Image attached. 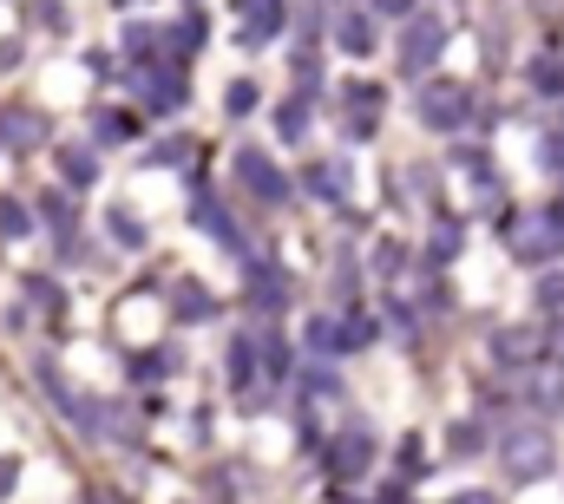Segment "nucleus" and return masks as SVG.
<instances>
[{
  "instance_id": "6e6552de",
  "label": "nucleus",
  "mask_w": 564,
  "mask_h": 504,
  "mask_svg": "<svg viewBox=\"0 0 564 504\" xmlns=\"http://www.w3.org/2000/svg\"><path fill=\"white\" fill-rule=\"evenodd\" d=\"M0 144H7V151H33V144H46V119L26 112V106L0 112Z\"/></svg>"
},
{
  "instance_id": "ddd939ff",
  "label": "nucleus",
  "mask_w": 564,
  "mask_h": 504,
  "mask_svg": "<svg viewBox=\"0 0 564 504\" xmlns=\"http://www.w3.org/2000/svg\"><path fill=\"white\" fill-rule=\"evenodd\" d=\"M59 177H66V190H86V184L99 177L93 151H86V144H66V151H59Z\"/></svg>"
},
{
  "instance_id": "e433bc0d",
  "label": "nucleus",
  "mask_w": 564,
  "mask_h": 504,
  "mask_svg": "<svg viewBox=\"0 0 564 504\" xmlns=\"http://www.w3.org/2000/svg\"><path fill=\"white\" fill-rule=\"evenodd\" d=\"M308 341L315 348H335V321H308Z\"/></svg>"
},
{
  "instance_id": "9d476101",
  "label": "nucleus",
  "mask_w": 564,
  "mask_h": 504,
  "mask_svg": "<svg viewBox=\"0 0 564 504\" xmlns=\"http://www.w3.org/2000/svg\"><path fill=\"white\" fill-rule=\"evenodd\" d=\"M381 125V86H348V138H375Z\"/></svg>"
},
{
  "instance_id": "4be33fe9",
  "label": "nucleus",
  "mask_w": 564,
  "mask_h": 504,
  "mask_svg": "<svg viewBox=\"0 0 564 504\" xmlns=\"http://www.w3.org/2000/svg\"><path fill=\"white\" fill-rule=\"evenodd\" d=\"M492 354L499 361H532L539 354V335H492Z\"/></svg>"
},
{
  "instance_id": "f3484780",
  "label": "nucleus",
  "mask_w": 564,
  "mask_h": 504,
  "mask_svg": "<svg viewBox=\"0 0 564 504\" xmlns=\"http://www.w3.org/2000/svg\"><path fill=\"white\" fill-rule=\"evenodd\" d=\"M93 138H99V144H126V138H139V119H132V112H99V119H93Z\"/></svg>"
},
{
  "instance_id": "79ce46f5",
  "label": "nucleus",
  "mask_w": 564,
  "mask_h": 504,
  "mask_svg": "<svg viewBox=\"0 0 564 504\" xmlns=\"http://www.w3.org/2000/svg\"><path fill=\"white\" fill-rule=\"evenodd\" d=\"M93 504H112V498H93Z\"/></svg>"
},
{
  "instance_id": "f704fd0d",
  "label": "nucleus",
  "mask_w": 564,
  "mask_h": 504,
  "mask_svg": "<svg viewBox=\"0 0 564 504\" xmlns=\"http://www.w3.org/2000/svg\"><path fill=\"white\" fill-rule=\"evenodd\" d=\"M302 386H315V393H341L335 368H308V374H302Z\"/></svg>"
},
{
  "instance_id": "ea45409f",
  "label": "nucleus",
  "mask_w": 564,
  "mask_h": 504,
  "mask_svg": "<svg viewBox=\"0 0 564 504\" xmlns=\"http://www.w3.org/2000/svg\"><path fill=\"white\" fill-rule=\"evenodd\" d=\"M552 354H558V368H564V328H558V335H552Z\"/></svg>"
},
{
  "instance_id": "412c9836",
  "label": "nucleus",
  "mask_w": 564,
  "mask_h": 504,
  "mask_svg": "<svg viewBox=\"0 0 564 504\" xmlns=\"http://www.w3.org/2000/svg\"><path fill=\"white\" fill-rule=\"evenodd\" d=\"M282 295H289V288H282V269H257V275H250V302L282 308Z\"/></svg>"
},
{
  "instance_id": "aec40b11",
  "label": "nucleus",
  "mask_w": 564,
  "mask_h": 504,
  "mask_svg": "<svg viewBox=\"0 0 564 504\" xmlns=\"http://www.w3.org/2000/svg\"><path fill=\"white\" fill-rule=\"evenodd\" d=\"M375 341V315H348L335 321V348H368Z\"/></svg>"
},
{
  "instance_id": "2f4dec72",
  "label": "nucleus",
  "mask_w": 564,
  "mask_h": 504,
  "mask_svg": "<svg viewBox=\"0 0 564 504\" xmlns=\"http://www.w3.org/2000/svg\"><path fill=\"white\" fill-rule=\"evenodd\" d=\"M539 157H545V171H552V177H564V131H552V138L539 144Z\"/></svg>"
},
{
  "instance_id": "5701e85b",
  "label": "nucleus",
  "mask_w": 564,
  "mask_h": 504,
  "mask_svg": "<svg viewBox=\"0 0 564 504\" xmlns=\"http://www.w3.org/2000/svg\"><path fill=\"white\" fill-rule=\"evenodd\" d=\"M26 20L46 33H66V0H26Z\"/></svg>"
},
{
  "instance_id": "4c0bfd02",
  "label": "nucleus",
  "mask_w": 564,
  "mask_h": 504,
  "mask_svg": "<svg viewBox=\"0 0 564 504\" xmlns=\"http://www.w3.org/2000/svg\"><path fill=\"white\" fill-rule=\"evenodd\" d=\"M20 66V40H0V73H13Z\"/></svg>"
},
{
  "instance_id": "423d86ee",
  "label": "nucleus",
  "mask_w": 564,
  "mask_h": 504,
  "mask_svg": "<svg viewBox=\"0 0 564 504\" xmlns=\"http://www.w3.org/2000/svg\"><path fill=\"white\" fill-rule=\"evenodd\" d=\"M375 465V432L368 426H348L341 439H335V452H328V479H355V472H368Z\"/></svg>"
},
{
  "instance_id": "a878e982",
  "label": "nucleus",
  "mask_w": 564,
  "mask_h": 504,
  "mask_svg": "<svg viewBox=\"0 0 564 504\" xmlns=\"http://www.w3.org/2000/svg\"><path fill=\"white\" fill-rule=\"evenodd\" d=\"M191 138H164V144H151V164H191Z\"/></svg>"
},
{
  "instance_id": "c85d7f7f",
  "label": "nucleus",
  "mask_w": 564,
  "mask_h": 504,
  "mask_svg": "<svg viewBox=\"0 0 564 504\" xmlns=\"http://www.w3.org/2000/svg\"><path fill=\"white\" fill-rule=\"evenodd\" d=\"M302 119H308V106H302V99H289V106L276 112V131H282V138H302Z\"/></svg>"
},
{
  "instance_id": "58836bf2",
  "label": "nucleus",
  "mask_w": 564,
  "mask_h": 504,
  "mask_svg": "<svg viewBox=\"0 0 564 504\" xmlns=\"http://www.w3.org/2000/svg\"><path fill=\"white\" fill-rule=\"evenodd\" d=\"M13 479H20V459H0V492H13Z\"/></svg>"
},
{
  "instance_id": "bb28decb",
  "label": "nucleus",
  "mask_w": 564,
  "mask_h": 504,
  "mask_svg": "<svg viewBox=\"0 0 564 504\" xmlns=\"http://www.w3.org/2000/svg\"><path fill=\"white\" fill-rule=\"evenodd\" d=\"M126 53H158V26L132 20V26H126Z\"/></svg>"
},
{
  "instance_id": "c756f323",
  "label": "nucleus",
  "mask_w": 564,
  "mask_h": 504,
  "mask_svg": "<svg viewBox=\"0 0 564 504\" xmlns=\"http://www.w3.org/2000/svg\"><path fill=\"white\" fill-rule=\"evenodd\" d=\"M224 106H230V112H237V119H243V112H250V106H257V86H250V79H237V86H230V92H224Z\"/></svg>"
},
{
  "instance_id": "c9c22d12",
  "label": "nucleus",
  "mask_w": 564,
  "mask_h": 504,
  "mask_svg": "<svg viewBox=\"0 0 564 504\" xmlns=\"http://www.w3.org/2000/svg\"><path fill=\"white\" fill-rule=\"evenodd\" d=\"M539 308H564V275H545L539 282Z\"/></svg>"
},
{
  "instance_id": "9b49d317",
  "label": "nucleus",
  "mask_w": 564,
  "mask_h": 504,
  "mask_svg": "<svg viewBox=\"0 0 564 504\" xmlns=\"http://www.w3.org/2000/svg\"><path fill=\"white\" fill-rule=\"evenodd\" d=\"M335 40H341V53H355V59H368L375 53V20L355 7V13H341V26H335Z\"/></svg>"
},
{
  "instance_id": "6ab92c4d",
  "label": "nucleus",
  "mask_w": 564,
  "mask_h": 504,
  "mask_svg": "<svg viewBox=\"0 0 564 504\" xmlns=\"http://www.w3.org/2000/svg\"><path fill=\"white\" fill-rule=\"evenodd\" d=\"M308 190H315V197H328V204H335V197H341V190H348V177H341V164H308Z\"/></svg>"
},
{
  "instance_id": "f03ea898",
  "label": "nucleus",
  "mask_w": 564,
  "mask_h": 504,
  "mask_svg": "<svg viewBox=\"0 0 564 504\" xmlns=\"http://www.w3.org/2000/svg\"><path fill=\"white\" fill-rule=\"evenodd\" d=\"M473 119V92L459 79H426L421 86V125L426 131H459Z\"/></svg>"
},
{
  "instance_id": "20e7f679",
  "label": "nucleus",
  "mask_w": 564,
  "mask_h": 504,
  "mask_svg": "<svg viewBox=\"0 0 564 504\" xmlns=\"http://www.w3.org/2000/svg\"><path fill=\"white\" fill-rule=\"evenodd\" d=\"M558 243H564L558 217H512L506 223V250L519 255V262H552Z\"/></svg>"
},
{
  "instance_id": "7ed1b4c3",
  "label": "nucleus",
  "mask_w": 564,
  "mask_h": 504,
  "mask_svg": "<svg viewBox=\"0 0 564 504\" xmlns=\"http://www.w3.org/2000/svg\"><path fill=\"white\" fill-rule=\"evenodd\" d=\"M499 459H506V472H512L519 485H525V479H545V472L558 465V452H552V432H539V426H525V432H506Z\"/></svg>"
},
{
  "instance_id": "7c9ffc66",
  "label": "nucleus",
  "mask_w": 564,
  "mask_h": 504,
  "mask_svg": "<svg viewBox=\"0 0 564 504\" xmlns=\"http://www.w3.org/2000/svg\"><path fill=\"white\" fill-rule=\"evenodd\" d=\"M479 446H486V432H479V426H453V452H459V459H473Z\"/></svg>"
},
{
  "instance_id": "a211bd4d",
  "label": "nucleus",
  "mask_w": 564,
  "mask_h": 504,
  "mask_svg": "<svg viewBox=\"0 0 564 504\" xmlns=\"http://www.w3.org/2000/svg\"><path fill=\"white\" fill-rule=\"evenodd\" d=\"M40 217H46L59 237H73V223H79V210L66 204V190H46V197H40Z\"/></svg>"
},
{
  "instance_id": "a19ab883",
  "label": "nucleus",
  "mask_w": 564,
  "mask_h": 504,
  "mask_svg": "<svg viewBox=\"0 0 564 504\" xmlns=\"http://www.w3.org/2000/svg\"><path fill=\"white\" fill-rule=\"evenodd\" d=\"M453 504H492V498H479V492H473V498H453Z\"/></svg>"
},
{
  "instance_id": "f8f14e48",
  "label": "nucleus",
  "mask_w": 564,
  "mask_h": 504,
  "mask_svg": "<svg viewBox=\"0 0 564 504\" xmlns=\"http://www.w3.org/2000/svg\"><path fill=\"white\" fill-rule=\"evenodd\" d=\"M197 230H210V237H217L224 250H243V237L230 230V210H224L217 197H197Z\"/></svg>"
},
{
  "instance_id": "dca6fc26",
  "label": "nucleus",
  "mask_w": 564,
  "mask_h": 504,
  "mask_svg": "<svg viewBox=\"0 0 564 504\" xmlns=\"http://www.w3.org/2000/svg\"><path fill=\"white\" fill-rule=\"evenodd\" d=\"M20 288H26V302H33V308H46V315H66V295H59V282H53V275H26Z\"/></svg>"
},
{
  "instance_id": "473e14b6",
  "label": "nucleus",
  "mask_w": 564,
  "mask_h": 504,
  "mask_svg": "<svg viewBox=\"0 0 564 504\" xmlns=\"http://www.w3.org/2000/svg\"><path fill=\"white\" fill-rule=\"evenodd\" d=\"M433 255H440V262L459 255V223H440V230H433Z\"/></svg>"
},
{
  "instance_id": "72a5a7b5",
  "label": "nucleus",
  "mask_w": 564,
  "mask_h": 504,
  "mask_svg": "<svg viewBox=\"0 0 564 504\" xmlns=\"http://www.w3.org/2000/svg\"><path fill=\"white\" fill-rule=\"evenodd\" d=\"M368 13H388V20H408V13H421V0H368Z\"/></svg>"
},
{
  "instance_id": "cd10ccee",
  "label": "nucleus",
  "mask_w": 564,
  "mask_h": 504,
  "mask_svg": "<svg viewBox=\"0 0 564 504\" xmlns=\"http://www.w3.org/2000/svg\"><path fill=\"white\" fill-rule=\"evenodd\" d=\"M532 86H545V92H564V59H539V66H532Z\"/></svg>"
},
{
  "instance_id": "2eb2a0df",
  "label": "nucleus",
  "mask_w": 564,
  "mask_h": 504,
  "mask_svg": "<svg viewBox=\"0 0 564 504\" xmlns=\"http://www.w3.org/2000/svg\"><path fill=\"white\" fill-rule=\"evenodd\" d=\"M106 230H112V243H119V250H144V223H139V210L112 204V210H106Z\"/></svg>"
},
{
  "instance_id": "b1692460",
  "label": "nucleus",
  "mask_w": 564,
  "mask_h": 504,
  "mask_svg": "<svg viewBox=\"0 0 564 504\" xmlns=\"http://www.w3.org/2000/svg\"><path fill=\"white\" fill-rule=\"evenodd\" d=\"M26 230H33V210L13 204V197H0V237H26Z\"/></svg>"
},
{
  "instance_id": "0eeeda50",
  "label": "nucleus",
  "mask_w": 564,
  "mask_h": 504,
  "mask_svg": "<svg viewBox=\"0 0 564 504\" xmlns=\"http://www.w3.org/2000/svg\"><path fill=\"white\" fill-rule=\"evenodd\" d=\"M237 177H243V190H250V197H263V204H282V197H289L282 171L263 157V151H237Z\"/></svg>"
},
{
  "instance_id": "39448f33",
  "label": "nucleus",
  "mask_w": 564,
  "mask_h": 504,
  "mask_svg": "<svg viewBox=\"0 0 564 504\" xmlns=\"http://www.w3.org/2000/svg\"><path fill=\"white\" fill-rule=\"evenodd\" d=\"M132 86H139V99L151 106V112H177V106H184V59L139 66V73H132Z\"/></svg>"
},
{
  "instance_id": "1a4fd4ad",
  "label": "nucleus",
  "mask_w": 564,
  "mask_h": 504,
  "mask_svg": "<svg viewBox=\"0 0 564 504\" xmlns=\"http://www.w3.org/2000/svg\"><path fill=\"white\" fill-rule=\"evenodd\" d=\"M243 7V46H263L282 33V0H237Z\"/></svg>"
},
{
  "instance_id": "f257e3e1",
  "label": "nucleus",
  "mask_w": 564,
  "mask_h": 504,
  "mask_svg": "<svg viewBox=\"0 0 564 504\" xmlns=\"http://www.w3.org/2000/svg\"><path fill=\"white\" fill-rule=\"evenodd\" d=\"M446 53V20L440 13H408V33H401V73H433Z\"/></svg>"
},
{
  "instance_id": "393cba45",
  "label": "nucleus",
  "mask_w": 564,
  "mask_h": 504,
  "mask_svg": "<svg viewBox=\"0 0 564 504\" xmlns=\"http://www.w3.org/2000/svg\"><path fill=\"white\" fill-rule=\"evenodd\" d=\"M197 40H204V20H197V13H191V20H177V26H171V53H177V59H184V53H191V46H197Z\"/></svg>"
},
{
  "instance_id": "4468645a",
  "label": "nucleus",
  "mask_w": 564,
  "mask_h": 504,
  "mask_svg": "<svg viewBox=\"0 0 564 504\" xmlns=\"http://www.w3.org/2000/svg\"><path fill=\"white\" fill-rule=\"evenodd\" d=\"M171 308H177V321H210V315H217V302H210L197 282H177V288H171Z\"/></svg>"
}]
</instances>
